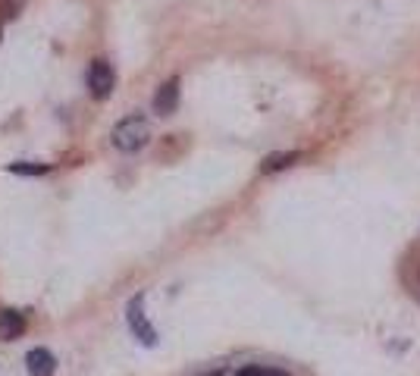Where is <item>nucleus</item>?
I'll list each match as a JSON object with an SVG mask.
<instances>
[{"label": "nucleus", "instance_id": "f257e3e1", "mask_svg": "<svg viewBox=\"0 0 420 376\" xmlns=\"http://www.w3.org/2000/svg\"><path fill=\"white\" fill-rule=\"evenodd\" d=\"M148 139H151V126H148V119H144L141 113H132V117L119 119L117 126H113V135H110L113 148L126 151V154L141 151L144 144H148Z\"/></svg>", "mask_w": 420, "mask_h": 376}, {"label": "nucleus", "instance_id": "f03ea898", "mask_svg": "<svg viewBox=\"0 0 420 376\" xmlns=\"http://www.w3.org/2000/svg\"><path fill=\"white\" fill-rule=\"evenodd\" d=\"M117 88V72L107 60H94L88 66V91L94 100H107Z\"/></svg>", "mask_w": 420, "mask_h": 376}, {"label": "nucleus", "instance_id": "7ed1b4c3", "mask_svg": "<svg viewBox=\"0 0 420 376\" xmlns=\"http://www.w3.org/2000/svg\"><path fill=\"white\" fill-rule=\"evenodd\" d=\"M129 329H132L135 339H139L141 345H148V348L151 345H157V332L148 323V317H144V295L129 301Z\"/></svg>", "mask_w": 420, "mask_h": 376}, {"label": "nucleus", "instance_id": "20e7f679", "mask_svg": "<svg viewBox=\"0 0 420 376\" xmlns=\"http://www.w3.org/2000/svg\"><path fill=\"white\" fill-rule=\"evenodd\" d=\"M176 107H179V78H166L154 94V110L161 113V117H173Z\"/></svg>", "mask_w": 420, "mask_h": 376}, {"label": "nucleus", "instance_id": "39448f33", "mask_svg": "<svg viewBox=\"0 0 420 376\" xmlns=\"http://www.w3.org/2000/svg\"><path fill=\"white\" fill-rule=\"evenodd\" d=\"M25 332V317L13 307H4L0 310V342H13Z\"/></svg>", "mask_w": 420, "mask_h": 376}, {"label": "nucleus", "instance_id": "423d86ee", "mask_svg": "<svg viewBox=\"0 0 420 376\" xmlns=\"http://www.w3.org/2000/svg\"><path fill=\"white\" fill-rule=\"evenodd\" d=\"M25 364H28V376H54L57 370V358L47 348H32L25 354Z\"/></svg>", "mask_w": 420, "mask_h": 376}, {"label": "nucleus", "instance_id": "0eeeda50", "mask_svg": "<svg viewBox=\"0 0 420 376\" xmlns=\"http://www.w3.org/2000/svg\"><path fill=\"white\" fill-rule=\"evenodd\" d=\"M295 160H301L298 151H286V154H270L264 163H260V172H279L286 166H292Z\"/></svg>", "mask_w": 420, "mask_h": 376}, {"label": "nucleus", "instance_id": "6e6552de", "mask_svg": "<svg viewBox=\"0 0 420 376\" xmlns=\"http://www.w3.org/2000/svg\"><path fill=\"white\" fill-rule=\"evenodd\" d=\"M6 170H10L13 176H45L50 166L47 163H10Z\"/></svg>", "mask_w": 420, "mask_h": 376}, {"label": "nucleus", "instance_id": "1a4fd4ad", "mask_svg": "<svg viewBox=\"0 0 420 376\" xmlns=\"http://www.w3.org/2000/svg\"><path fill=\"white\" fill-rule=\"evenodd\" d=\"M235 376H292V373L276 370V367H264V364H248V367H242Z\"/></svg>", "mask_w": 420, "mask_h": 376}]
</instances>
